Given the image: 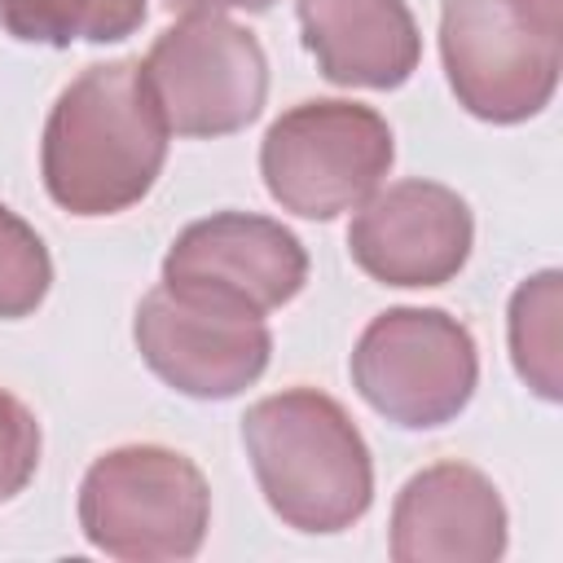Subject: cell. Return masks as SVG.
Segmentation results:
<instances>
[{"label":"cell","mask_w":563,"mask_h":563,"mask_svg":"<svg viewBox=\"0 0 563 563\" xmlns=\"http://www.w3.org/2000/svg\"><path fill=\"white\" fill-rule=\"evenodd\" d=\"M172 13H185V18H194V13H220V9H268L273 0H163Z\"/></svg>","instance_id":"e0dca14e"},{"label":"cell","mask_w":563,"mask_h":563,"mask_svg":"<svg viewBox=\"0 0 563 563\" xmlns=\"http://www.w3.org/2000/svg\"><path fill=\"white\" fill-rule=\"evenodd\" d=\"M475 343L435 308H391L352 352L356 391L400 427H440L475 391Z\"/></svg>","instance_id":"52a82bcc"},{"label":"cell","mask_w":563,"mask_h":563,"mask_svg":"<svg viewBox=\"0 0 563 563\" xmlns=\"http://www.w3.org/2000/svg\"><path fill=\"white\" fill-rule=\"evenodd\" d=\"M440 53L471 114L528 119L559 84V0H444Z\"/></svg>","instance_id":"3957f363"},{"label":"cell","mask_w":563,"mask_h":563,"mask_svg":"<svg viewBox=\"0 0 563 563\" xmlns=\"http://www.w3.org/2000/svg\"><path fill=\"white\" fill-rule=\"evenodd\" d=\"M53 282L44 242L0 202V317H26Z\"/></svg>","instance_id":"9a60e30c"},{"label":"cell","mask_w":563,"mask_h":563,"mask_svg":"<svg viewBox=\"0 0 563 563\" xmlns=\"http://www.w3.org/2000/svg\"><path fill=\"white\" fill-rule=\"evenodd\" d=\"M260 167L286 211L330 220L378 189L391 167V128L356 101H303L268 128Z\"/></svg>","instance_id":"5b68a950"},{"label":"cell","mask_w":563,"mask_h":563,"mask_svg":"<svg viewBox=\"0 0 563 563\" xmlns=\"http://www.w3.org/2000/svg\"><path fill=\"white\" fill-rule=\"evenodd\" d=\"M347 246L387 286H440L466 264L471 211L435 180H400L356 211Z\"/></svg>","instance_id":"30bf717a"},{"label":"cell","mask_w":563,"mask_h":563,"mask_svg":"<svg viewBox=\"0 0 563 563\" xmlns=\"http://www.w3.org/2000/svg\"><path fill=\"white\" fill-rule=\"evenodd\" d=\"M506 550V510L497 488L462 462L413 475L391 515V554L400 563H493Z\"/></svg>","instance_id":"8fae6325"},{"label":"cell","mask_w":563,"mask_h":563,"mask_svg":"<svg viewBox=\"0 0 563 563\" xmlns=\"http://www.w3.org/2000/svg\"><path fill=\"white\" fill-rule=\"evenodd\" d=\"M136 347L163 383L202 400L238 396L268 365V330L260 317L198 303L167 286L141 299Z\"/></svg>","instance_id":"9c48e42d"},{"label":"cell","mask_w":563,"mask_h":563,"mask_svg":"<svg viewBox=\"0 0 563 563\" xmlns=\"http://www.w3.org/2000/svg\"><path fill=\"white\" fill-rule=\"evenodd\" d=\"M207 515L211 493L202 471L158 444L97 457L79 488L84 537L114 559H189L202 545Z\"/></svg>","instance_id":"277c9868"},{"label":"cell","mask_w":563,"mask_h":563,"mask_svg":"<svg viewBox=\"0 0 563 563\" xmlns=\"http://www.w3.org/2000/svg\"><path fill=\"white\" fill-rule=\"evenodd\" d=\"M167 158V123L141 62L88 66L44 128V185L75 216H110L150 194Z\"/></svg>","instance_id":"6da1fadb"},{"label":"cell","mask_w":563,"mask_h":563,"mask_svg":"<svg viewBox=\"0 0 563 563\" xmlns=\"http://www.w3.org/2000/svg\"><path fill=\"white\" fill-rule=\"evenodd\" d=\"M145 0H0V22L9 35L31 44L70 40H123L141 26Z\"/></svg>","instance_id":"4fadbf2b"},{"label":"cell","mask_w":563,"mask_h":563,"mask_svg":"<svg viewBox=\"0 0 563 563\" xmlns=\"http://www.w3.org/2000/svg\"><path fill=\"white\" fill-rule=\"evenodd\" d=\"M242 440L268 506L299 532L356 523L374 493V466L352 418L321 391L295 387L242 418Z\"/></svg>","instance_id":"7a4b0ae2"},{"label":"cell","mask_w":563,"mask_h":563,"mask_svg":"<svg viewBox=\"0 0 563 563\" xmlns=\"http://www.w3.org/2000/svg\"><path fill=\"white\" fill-rule=\"evenodd\" d=\"M299 26L334 84L396 88L418 66V26L405 0H299Z\"/></svg>","instance_id":"7c38bea8"},{"label":"cell","mask_w":563,"mask_h":563,"mask_svg":"<svg viewBox=\"0 0 563 563\" xmlns=\"http://www.w3.org/2000/svg\"><path fill=\"white\" fill-rule=\"evenodd\" d=\"M510 347L519 374L545 396H559V273L519 286L510 303Z\"/></svg>","instance_id":"5bb4252c"},{"label":"cell","mask_w":563,"mask_h":563,"mask_svg":"<svg viewBox=\"0 0 563 563\" xmlns=\"http://www.w3.org/2000/svg\"><path fill=\"white\" fill-rule=\"evenodd\" d=\"M303 277L308 255L295 233L246 211H220L189 224L163 260L167 290L251 317H264L268 308L295 299Z\"/></svg>","instance_id":"ba28073f"},{"label":"cell","mask_w":563,"mask_h":563,"mask_svg":"<svg viewBox=\"0 0 563 563\" xmlns=\"http://www.w3.org/2000/svg\"><path fill=\"white\" fill-rule=\"evenodd\" d=\"M40 462V427L31 409L0 391V501L26 488Z\"/></svg>","instance_id":"2e32d148"},{"label":"cell","mask_w":563,"mask_h":563,"mask_svg":"<svg viewBox=\"0 0 563 563\" xmlns=\"http://www.w3.org/2000/svg\"><path fill=\"white\" fill-rule=\"evenodd\" d=\"M141 75L167 132L180 136H224L246 128L268 92L264 48L251 31L220 13H194L167 26Z\"/></svg>","instance_id":"8992f818"}]
</instances>
